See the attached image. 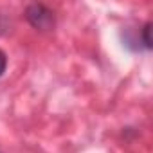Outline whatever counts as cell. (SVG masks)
Here are the masks:
<instances>
[{"mask_svg":"<svg viewBox=\"0 0 153 153\" xmlns=\"http://www.w3.org/2000/svg\"><path fill=\"white\" fill-rule=\"evenodd\" d=\"M25 20L36 29V31H42V33H49L54 29L56 25V16H54V11L49 9L45 4H29L25 7Z\"/></svg>","mask_w":153,"mask_h":153,"instance_id":"6da1fadb","label":"cell"},{"mask_svg":"<svg viewBox=\"0 0 153 153\" xmlns=\"http://www.w3.org/2000/svg\"><path fill=\"white\" fill-rule=\"evenodd\" d=\"M7 70V54L0 49V78L4 76V72Z\"/></svg>","mask_w":153,"mask_h":153,"instance_id":"3957f363","label":"cell"},{"mask_svg":"<svg viewBox=\"0 0 153 153\" xmlns=\"http://www.w3.org/2000/svg\"><path fill=\"white\" fill-rule=\"evenodd\" d=\"M149 33H151V22H146L140 29V40L144 43V49L149 51L151 49V38H149Z\"/></svg>","mask_w":153,"mask_h":153,"instance_id":"7a4b0ae2","label":"cell"},{"mask_svg":"<svg viewBox=\"0 0 153 153\" xmlns=\"http://www.w3.org/2000/svg\"><path fill=\"white\" fill-rule=\"evenodd\" d=\"M7 27H9V22H7L4 16H0V34L7 33Z\"/></svg>","mask_w":153,"mask_h":153,"instance_id":"277c9868","label":"cell"}]
</instances>
